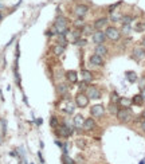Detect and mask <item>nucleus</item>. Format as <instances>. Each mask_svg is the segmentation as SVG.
Instances as JSON below:
<instances>
[{"label":"nucleus","instance_id":"obj_37","mask_svg":"<svg viewBox=\"0 0 145 164\" xmlns=\"http://www.w3.org/2000/svg\"><path fill=\"white\" fill-rule=\"evenodd\" d=\"M144 27H145V24H144V23H140L138 26L136 27V30H137V31H142V30H144Z\"/></svg>","mask_w":145,"mask_h":164},{"label":"nucleus","instance_id":"obj_4","mask_svg":"<svg viewBox=\"0 0 145 164\" xmlns=\"http://www.w3.org/2000/svg\"><path fill=\"white\" fill-rule=\"evenodd\" d=\"M105 34H106V38H109L110 41H118L121 38V31L117 27H113V26L106 27Z\"/></svg>","mask_w":145,"mask_h":164},{"label":"nucleus","instance_id":"obj_7","mask_svg":"<svg viewBox=\"0 0 145 164\" xmlns=\"http://www.w3.org/2000/svg\"><path fill=\"white\" fill-rule=\"evenodd\" d=\"M87 12H89V7L85 6V4H77L74 7V15H75L77 18L83 19L87 15Z\"/></svg>","mask_w":145,"mask_h":164},{"label":"nucleus","instance_id":"obj_25","mask_svg":"<svg viewBox=\"0 0 145 164\" xmlns=\"http://www.w3.org/2000/svg\"><path fill=\"white\" fill-rule=\"evenodd\" d=\"M112 15H110V20L112 22H121L122 19V15L120 12H114V11H110Z\"/></svg>","mask_w":145,"mask_h":164},{"label":"nucleus","instance_id":"obj_45","mask_svg":"<svg viewBox=\"0 0 145 164\" xmlns=\"http://www.w3.org/2000/svg\"><path fill=\"white\" fill-rule=\"evenodd\" d=\"M0 8H3V4H1V3H0Z\"/></svg>","mask_w":145,"mask_h":164},{"label":"nucleus","instance_id":"obj_26","mask_svg":"<svg viewBox=\"0 0 145 164\" xmlns=\"http://www.w3.org/2000/svg\"><path fill=\"white\" fill-rule=\"evenodd\" d=\"M70 35H71V39H72V42H74V41H77V39H79V38H81L82 31H81V30H78V28H77V30H74V31H72L71 34H70Z\"/></svg>","mask_w":145,"mask_h":164},{"label":"nucleus","instance_id":"obj_18","mask_svg":"<svg viewBox=\"0 0 145 164\" xmlns=\"http://www.w3.org/2000/svg\"><path fill=\"white\" fill-rule=\"evenodd\" d=\"M94 128H96V121L93 118H85V124H83L85 131H93Z\"/></svg>","mask_w":145,"mask_h":164},{"label":"nucleus","instance_id":"obj_3","mask_svg":"<svg viewBox=\"0 0 145 164\" xmlns=\"http://www.w3.org/2000/svg\"><path fill=\"white\" fill-rule=\"evenodd\" d=\"M116 116H117V118H118V121H121V123H128L132 118V110L129 108H121V109H118Z\"/></svg>","mask_w":145,"mask_h":164},{"label":"nucleus","instance_id":"obj_17","mask_svg":"<svg viewBox=\"0 0 145 164\" xmlns=\"http://www.w3.org/2000/svg\"><path fill=\"white\" fill-rule=\"evenodd\" d=\"M57 93H58L59 96H67V93H69V86H67L66 83H58V85H57Z\"/></svg>","mask_w":145,"mask_h":164},{"label":"nucleus","instance_id":"obj_24","mask_svg":"<svg viewBox=\"0 0 145 164\" xmlns=\"http://www.w3.org/2000/svg\"><path fill=\"white\" fill-rule=\"evenodd\" d=\"M67 42H69V39H67L66 34H59V36H58V44H61V46L65 47L67 44Z\"/></svg>","mask_w":145,"mask_h":164},{"label":"nucleus","instance_id":"obj_36","mask_svg":"<svg viewBox=\"0 0 145 164\" xmlns=\"http://www.w3.org/2000/svg\"><path fill=\"white\" fill-rule=\"evenodd\" d=\"M86 83H87V82L82 81V82H81V83H79V90H85V89H86V88H87V86H86Z\"/></svg>","mask_w":145,"mask_h":164},{"label":"nucleus","instance_id":"obj_43","mask_svg":"<svg viewBox=\"0 0 145 164\" xmlns=\"http://www.w3.org/2000/svg\"><path fill=\"white\" fill-rule=\"evenodd\" d=\"M142 47H144V49H145V38L142 39Z\"/></svg>","mask_w":145,"mask_h":164},{"label":"nucleus","instance_id":"obj_2","mask_svg":"<svg viewBox=\"0 0 145 164\" xmlns=\"http://www.w3.org/2000/svg\"><path fill=\"white\" fill-rule=\"evenodd\" d=\"M75 106H77L75 101H72L71 98H63L61 101V104H59V109L67 114H72V112L75 110Z\"/></svg>","mask_w":145,"mask_h":164},{"label":"nucleus","instance_id":"obj_14","mask_svg":"<svg viewBox=\"0 0 145 164\" xmlns=\"http://www.w3.org/2000/svg\"><path fill=\"white\" fill-rule=\"evenodd\" d=\"M107 22H109V19H107V18H99V19H97V20L94 22V24H93L94 30H102L107 24Z\"/></svg>","mask_w":145,"mask_h":164},{"label":"nucleus","instance_id":"obj_32","mask_svg":"<svg viewBox=\"0 0 145 164\" xmlns=\"http://www.w3.org/2000/svg\"><path fill=\"white\" fill-rule=\"evenodd\" d=\"M50 125H51L52 128H58V126H59L58 118H57V117H51V118H50Z\"/></svg>","mask_w":145,"mask_h":164},{"label":"nucleus","instance_id":"obj_42","mask_svg":"<svg viewBox=\"0 0 145 164\" xmlns=\"http://www.w3.org/2000/svg\"><path fill=\"white\" fill-rule=\"evenodd\" d=\"M141 117H142V118H144V120H145V110H144V112H142V114H141Z\"/></svg>","mask_w":145,"mask_h":164},{"label":"nucleus","instance_id":"obj_34","mask_svg":"<svg viewBox=\"0 0 145 164\" xmlns=\"http://www.w3.org/2000/svg\"><path fill=\"white\" fill-rule=\"evenodd\" d=\"M117 104H113L112 102L110 104V109H109V110H110V113H113V114H117V112H118V109H117Z\"/></svg>","mask_w":145,"mask_h":164},{"label":"nucleus","instance_id":"obj_8","mask_svg":"<svg viewBox=\"0 0 145 164\" xmlns=\"http://www.w3.org/2000/svg\"><path fill=\"white\" fill-rule=\"evenodd\" d=\"M93 43L96 44H102L105 42V39H106V34H105L102 30H96V32L93 34Z\"/></svg>","mask_w":145,"mask_h":164},{"label":"nucleus","instance_id":"obj_20","mask_svg":"<svg viewBox=\"0 0 145 164\" xmlns=\"http://www.w3.org/2000/svg\"><path fill=\"white\" fill-rule=\"evenodd\" d=\"M125 77H126V79H128L130 83H134V82H137V79H138V77H137V74L134 73V71H126Z\"/></svg>","mask_w":145,"mask_h":164},{"label":"nucleus","instance_id":"obj_39","mask_svg":"<svg viewBox=\"0 0 145 164\" xmlns=\"http://www.w3.org/2000/svg\"><path fill=\"white\" fill-rule=\"evenodd\" d=\"M140 94H141V96H142V98L145 100V88H144V89H141V93H140Z\"/></svg>","mask_w":145,"mask_h":164},{"label":"nucleus","instance_id":"obj_5","mask_svg":"<svg viewBox=\"0 0 145 164\" xmlns=\"http://www.w3.org/2000/svg\"><path fill=\"white\" fill-rule=\"evenodd\" d=\"M74 101H75V104H77V106H78V108L83 109V108H86V106L89 105L90 98L86 96V93H82V91H81V93H78L75 96V100H74Z\"/></svg>","mask_w":145,"mask_h":164},{"label":"nucleus","instance_id":"obj_23","mask_svg":"<svg viewBox=\"0 0 145 164\" xmlns=\"http://www.w3.org/2000/svg\"><path fill=\"white\" fill-rule=\"evenodd\" d=\"M144 98H142V96L141 94H136V96L132 98V102L134 104V105H138V106H141L142 104H144Z\"/></svg>","mask_w":145,"mask_h":164},{"label":"nucleus","instance_id":"obj_38","mask_svg":"<svg viewBox=\"0 0 145 164\" xmlns=\"http://www.w3.org/2000/svg\"><path fill=\"white\" fill-rule=\"evenodd\" d=\"M77 144H78V147H79V148H83V147H85V141L82 143V139H79V140L77 141Z\"/></svg>","mask_w":145,"mask_h":164},{"label":"nucleus","instance_id":"obj_13","mask_svg":"<svg viewBox=\"0 0 145 164\" xmlns=\"http://www.w3.org/2000/svg\"><path fill=\"white\" fill-rule=\"evenodd\" d=\"M72 123H74V128L83 129V124H85L83 116H82V114H77L75 117H74V120H72Z\"/></svg>","mask_w":145,"mask_h":164},{"label":"nucleus","instance_id":"obj_21","mask_svg":"<svg viewBox=\"0 0 145 164\" xmlns=\"http://www.w3.org/2000/svg\"><path fill=\"white\" fill-rule=\"evenodd\" d=\"M82 79L85 82H91L93 81V73L89 70H82Z\"/></svg>","mask_w":145,"mask_h":164},{"label":"nucleus","instance_id":"obj_28","mask_svg":"<svg viewBox=\"0 0 145 164\" xmlns=\"http://www.w3.org/2000/svg\"><path fill=\"white\" fill-rule=\"evenodd\" d=\"M85 22H83V19H81V18H78V20H75L74 22V26H75V28H78V30H82L85 27Z\"/></svg>","mask_w":145,"mask_h":164},{"label":"nucleus","instance_id":"obj_22","mask_svg":"<svg viewBox=\"0 0 145 164\" xmlns=\"http://www.w3.org/2000/svg\"><path fill=\"white\" fill-rule=\"evenodd\" d=\"M82 34H85V35H93L94 34V27L93 26H89V24H85V27L81 30Z\"/></svg>","mask_w":145,"mask_h":164},{"label":"nucleus","instance_id":"obj_30","mask_svg":"<svg viewBox=\"0 0 145 164\" xmlns=\"http://www.w3.org/2000/svg\"><path fill=\"white\" fill-rule=\"evenodd\" d=\"M132 20H133V16H130V15H126V16H122L121 23L122 24H130Z\"/></svg>","mask_w":145,"mask_h":164},{"label":"nucleus","instance_id":"obj_27","mask_svg":"<svg viewBox=\"0 0 145 164\" xmlns=\"http://www.w3.org/2000/svg\"><path fill=\"white\" fill-rule=\"evenodd\" d=\"M62 163H63V164H75V163H74V160H72L67 153H63V156H62Z\"/></svg>","mask_w":145,"mask_h":164},{"label":"nucleus","instance_id":"obj_35","mask_svg":"<svg viewBox=\"0 0 145 164\" xmlns=\"http://www.w3.org/2000/svg\"><path fill=\"white\" fill-rule=\"evenodd\" d=\"M118 100H120V97L118 96H117V93H116V91H114V93L113 94H112V102H118Z\"/></svg>","mask_w":145,"mask_h":164},{"label":"nucleus","instance_id":"obj_29","mask_svg":"<svg viewBox=\"0 0 145 164\" xmlns=\"http://www.w3.org/2000/svg\"><path fill=\"white\" fill-rule=\"evenodd\" d=\"M63 51H65V47L61 46V44H58V46L54 47V54H55V55H62Z\"/></svg>","mask_w":145,"mask_h":164},{"label":"nucleus","instance_id":"obj_31","mask_svg":"<svg viewBox=\"0 0 145 164\" xmlns=\"http://www.w3.org/2000/svg\"><path fill=\"white\" fill-rule=\"evenodd\" d=\"M86 43H87V41H86V39H82V38H79V39H77V41H74V44H75V46H79V47L85 46Z\"/></svg>","mask_w":145,"mask_h":164},{"label":"nucleus","instance_id":"obj_9","mask_svg":"<svg viewBox=\"0 0 145 164\" xmlns=\"http://www.w3.org/2000/svg\"><path fill=\"white\" fill-rule=\"evenodd\" d=\"M57 133H58V136H62V137H70L72 135V128L63 124V125H59L57 128Z\"/></svg>","mask_w":145,"mask_h":164},{"label":"nucleus","instance_id":"obj_41","mask_svg":"<svg viewBox=\"0 0 145 164\" xmlns=\"http://www.w3.org/2000/svg\"><path fill=\"white\" fill-rule=\"evenodd\" d=\"M42 123H43V120H42V118H38V120H36V124H38V125H39V124H42Z\"/></svg>","mask_w":145,"mask_h":164},{"label":"nucleus","instance_id":"obj_11","mask_svg":"<svg viewBox=\"0 0 145 164\" xmlns=\"http://www.w3.org/2000/svg\"><path fill=\"white\" fill-rule=\"evenodd\" d=\"M90 63L93 65V66H104L105 61H104V57L98 55V54H93V55L90 57Z\"/></svg>","mask_w":145,"mask_h":164},{"label":"nucleus","instance_id":"obj_16","mask_svg":"<svg viewBox=\"0 0 145 164\" xmlns=\"http://www.w3.org/2000/svg\"><path fill=\"white\" fill-rule=\"evenodd\" d=\"M66 78L70 83H77V81H78V74H77L75 70H69V71H66Z\"/></svg>","mask_w":145,"mask_h":164},{"label":"nucleus","instance_id":"obj_10","mask_svg":"<svg viewBox=\"0 0 145 164\" xmlns=\"http://www.w3.org/2000/svg\"><path fill=\"white\" fill-rule=\"evenodd\" d=\"M90 113H91V116L99 118L105 114V108L102 105H94V106H91V109H90Z\"/></svg>","mask_w":145,"mask_h":164},{"label":"nucleus","instance_id":"obj_12","mask_svg":"<svg viewBox=\"0 0 145 164\" xmlns=\"http://www.w3.org/2000/svg\"><path fill=\"white\" fill-rule=\"evenodd\" d=\"M133 59H136V61H141L142 58L145 57V49L144 47H136L133 50Z\"/></svg>","mask_w":145,"mask_h":164},{"label":"nucleus","instance_id":"obj_1","mask_svg":"<svg viewBox=\"0 0 145 164\" xmlns=\"http://www.w3.org/2000/svg\"><path fill=\"white\" fill-rule=\"evenodd\" d=\"M54 31L57 34H66L69 32V27H67V19L65 16H58L54 22Z\"/></svg>","mask_w":145,"mask_h":164},{"label":"nucleus","instance_id":"obj_6","mask_svg":"<svg viewBox=\"0 0 145 164\" xmlns=\"http://www.w3.org/2000/svg\"><path fill=\"white\" fill-rule=\"evenodd\" d=\"M86 96L90 100H98V98H101V91H99V89L97 86L90 85L86 88Z\"/></svg>","mask_w":145,"mask_h":164},{"label":"nucleus","instance_id":"obj_33","mask_svg":"<svg viewBox=\"0 0 145 164\" xmlns=\"http://www.w3.org/2000/svg\"><path fill=\"white\" fill-rule=\"evenodd\" d=\"M130 24H124V27H122V31L121 32H124V34H126V35H128V34H130Z\"/></svg>","mask_w":145,"mask_h":164},{"label":"nucleus","instance_id":"obj_44","mask_svg":"<svg viewBox=\"0 0 145 164\" xmlns=\"http://www.w3.org/2000/svg\"><path fill=\"white\" fill-rule=\"evenodd\" d=\"M1 19H3V14H1V12H0V20H1Z\"/></svg>","mask_w":145,"mask_h":164},{"label":"nucleus","instance_id":"obj_15","mask_svg":"<svg viewBox=\"0 0 145 164\" xmlns=\"http://www.w3.org/2000/svg\"><path fill=\"white\" fill-rule=\"evenodd\" d=\"M132 104H133V102H132L130 98H128V97H120L117 105H118L120 108H130Z\"/></svg>","mask_w":145,"mask_h":164},{"label":"nucleus","instance_id":"obj_40","mask_svg":"<svg viewBox=\"0 0 145 164\" xmlns=\"http://www.w3.org/2000/svg\"><path fill=\"white\" fill-rule=\"evenodd\" d=\"M141 129H142V131H144V132H145V120L141 123Z\"/></svg>","mask_w":145,"mask_h":164},{"label":"nucleus","instance_id":"obj_19","mask_svg":"<svg viewBox=\"0 0 145 164\" xmlns=\"http://www.w3.org/2000/svg\"><path fill=\"white\" fill-rule=\"evenodd\" d=\"M94 53L98 54V55H101V57H104V55H106V54H107V47L104 46V44H97Z\"/></svg>","mask_w":145,"mask_h":164}]
</instances>
